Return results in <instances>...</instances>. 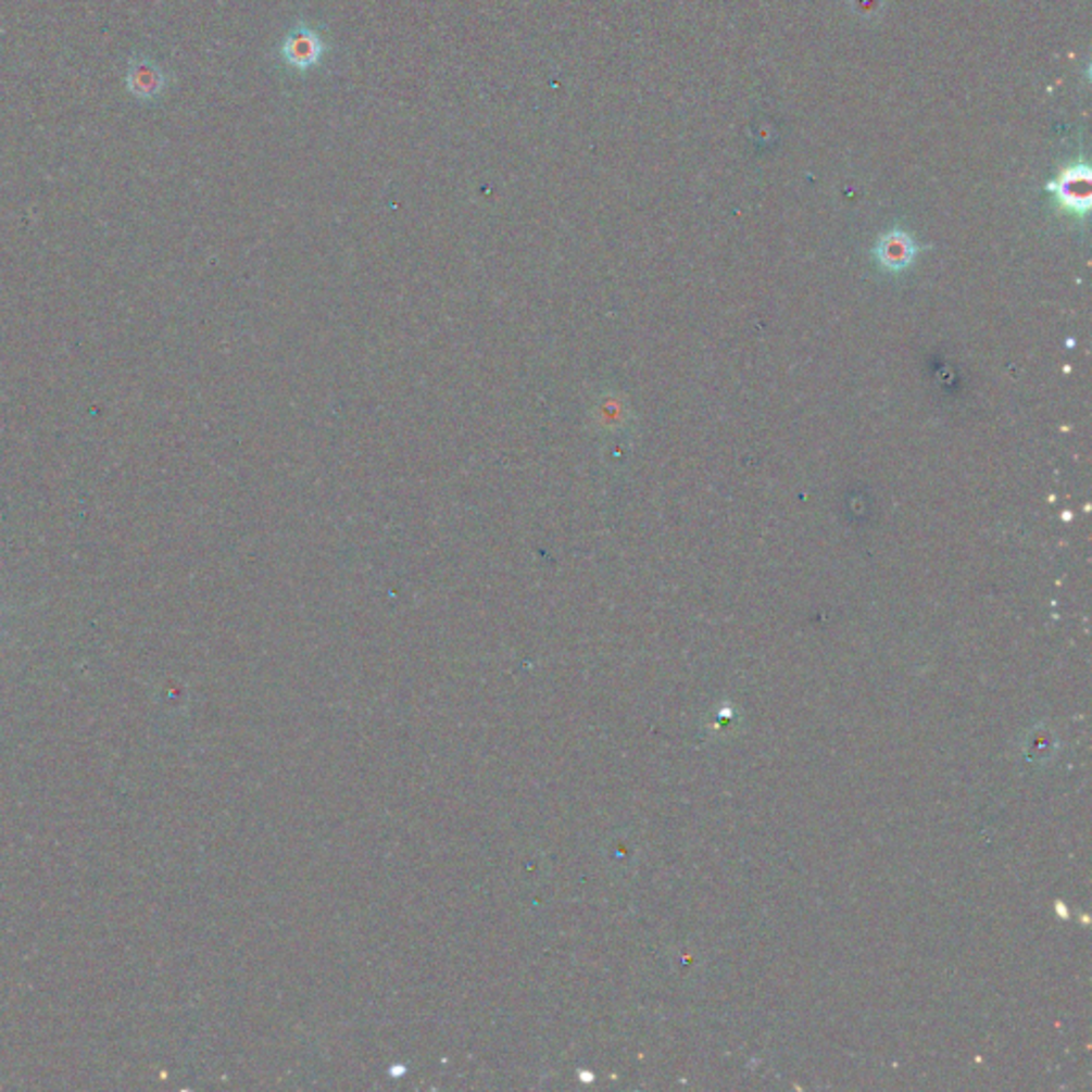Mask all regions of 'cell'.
Masks as SVG:
<instances>
[{
  "label": "cell",
  "instance_id": "1",
  "mask_svg": "<svg viewBox=\"0 0 1092 1092\" xmlns=\"http://www.w3.org/2000/svg\"><path fill=\"white\" fill-rule=\"evenodd\" d=\"M1045 188L1063 210L1084 216L1091 208V167L1076 163L1058 173Z\"/></svg>",
  "mask_w": 1092,
  "mask_h": 1092
},
{
  "label": "cell",
  "instance_id": "2",
  "mask_svg": "<svg viewBox=\"0 0 1092 1092\" xmlns=\"http://www.w3.org/2000/svg\"><path fill=\"white\" fill-rule=\"evenodd\" d=\"M323 57H325V41L310 26L292 28L288 33L287 39L283 41V58L292 68L307 71L314 64H318Z\"/></svg>",
  "mask_w": 1092,
  "mask_h": 1092
},
{
  "label": "cell",
  "instance_id": "3",
  "mask_svg": "<svg viewBox=\"0 0 1092 1092\" xmlns=\"http://www.w3.org/2000/svg\"><path fill=\"white\" fill-rule=\"evenodd\" d=\"M916 254H918V246L912 239V235L899 229L886 233L875 248L877 261L888 272H901V269L909 267L914 263Z\"/></svg>",
  "mask_w": 1092,
  "mask_h": 1092
}]
</instances>
